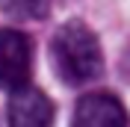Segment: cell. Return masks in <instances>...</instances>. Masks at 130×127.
I'll return each mask as SVG.
<instances>
[{
	"label": "cell",
	"mask_w": 130,
	"mask_h": 127,
	"mask_svg": "<svg viewBox=\"0 0 130 127\" xmlns=\"http://www.w3.org/2000/svg\"><path fill=\"white\" fill-rule=\"evenodd\" d=\"M53 71L68 86H86L104 74V53L98 36L83 21H65L50 39Z\"/></svg>",
	"instance_id": "6da1fadb"
},
{
	"label": "cell",
	"mask_w": 130,
	"mask_h": 127,
	"mask_svg": "<svg viewBox=\"0 0 130 127\" xmlns=\"http://www.w3.org/2000/svg\"><path fill=\"white\" fill-rule=\"evenodd\" d=\"M32 74V41L21 30H0V89L15 92L30 86Z\"/></svg>",
	"instance_id": "7a4b0ae2"
},
{
	"label": "cell",
	"mask_w": 130,
	"mask_h": 127,
	"mask_svg": "<svg viewBox=\"0 0 130 127\" xmlns=\"http://www.w3.org/2000/svg\"><path fill=\"white\" fill-rule=\"evenodd\" d=\"M53 103L36 86L15 89L9 98V127H50Z\"/></svg>",
	"instance_id": "277c9868"
},
{
	"label": "cell",
	"mask_w": 130,
	"mask_h": 127,
	"mask_svg": "<svg viewBox=\"0 0 130 127\" xmlns=\"http://www.w3.org/2000/svg\"><path fill=\"white\" fill-rule=\"evenodd\" d=\"M71 127H130V115L115 95L89 92L74 106Z\"/></svg>",
	"instance_id": "3957f363"
},
{
	"label": "cell",
	"mask_w": 130,
	"mask_h": 127,
	"mask_svg": "<svg viewBox=\"0 0 130 127\" xmlns=\"http://www.w3.org/2000/svg\"><path fill=\"white\" fill-rule=\"evenodd\" d=\"M0 9L12 21H41L50 12V0H0Z\"/></svg>",
	"instance_id": "5b68a950"
}]
</instances>
